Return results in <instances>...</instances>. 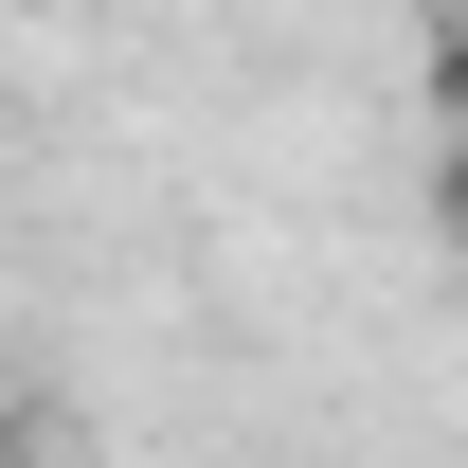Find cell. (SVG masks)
I'll return each mask as SVG.
<instances>
[{"label": "cell", "instance_id": "1", "mask_svg": "<svg viewBox=\"0 0 468 468\" xmlns=\"http://www.w3.org/2000/svg\"><path fill=\"white\" fill-rule=\"evenodd\" d=\"M0 468H18V451H0Z\"/></svg>", "mask_w": 468, "mask_h": 468}]
</instances>
